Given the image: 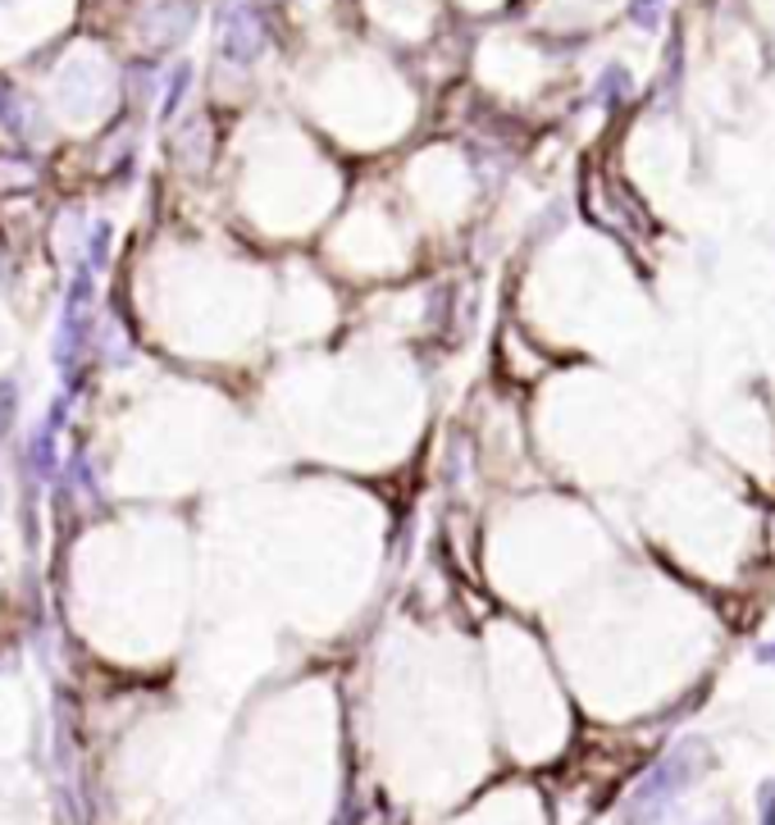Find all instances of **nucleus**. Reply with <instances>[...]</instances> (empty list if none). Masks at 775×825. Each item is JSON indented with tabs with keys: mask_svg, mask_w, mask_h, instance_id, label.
Masks as SVG:
<instances>
[{
	"mask_svg": "<svg viewBox=\"0 0 775 825\" xmlns=\"http://www.w3.org/2000/svg\"><path fill=\"white\" fill-rule=\"evenodd\" d=\"M255 41H261V33H255V19L251 14H233L228 19V33H224V46L233 50V56H238V60H247L251 56V50H255Z\"/></svg>",
	"mask_w": 775,
	"mask_h": 825,
	"instance_id": "f257e3e1",
	"label": "nucleus"
},
{
	"mask_svg": "<svg viewBox=\"0 0 775 825\" xmlns=\"http://www.w3.org/2000/svg\"><path fill=\"white\" fill-rule=\"evenodd\" d=\"M762 825H775V785L762 789Z\"/></svg>",
	"mask_w": 775,
	"mask_h": 825,
	"instance_id": "f03ea898",
	"label": "nucleus"
},
{
	"mask_svg": "<svg viewBox=\"0 0 775 825\" xmlns=\"http://www.w3.org/2000/svg\"><path fill=\"white\" fill-rule=\"evenodd\" d=\"M653 10H657V0H634V19L639 23H653Z\"/></svg>",
	"mask_w": 775,
	"mask_h": 825,
	"instance_id": "7ed1b4c3",
	"label": "nucleus"
},
{
	"mask_svg": "<svg viewBox=\"0 0 775 825\" xmlns=\"http://www.w3.org/2000/svg\"><path fill=\"white\" fill-rule=\"evenodd\" d=\"M758 661H766V666H775V643H762V648H758Z\"/></svg>",
	"mask_w": 775,
	"mask_h": 825,
	"instance_id": "20e7f679",
	"label": "nucleus"
}]
</instances>
